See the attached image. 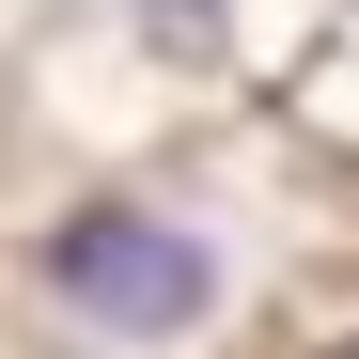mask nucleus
I'll return each mask as SVG.
<instances>
[{
    "label": "nucleus",
    "instance_id": "obj_1",
    "mask_svg": "<svg viewBox=\"0 0 359 359\" xmlns=\"http://www.w3.org/2000/svg\"><path fill=\"white\" fill-rule=\"evenodd\" d=\"M47 281H63L94 328H126V344H172V328L219 313V250H203L188 219H156V203L63 219V234H47Z\"/></svg>",
    "mask_w": 359,
    "mask_h": 359
}]
</instances>
